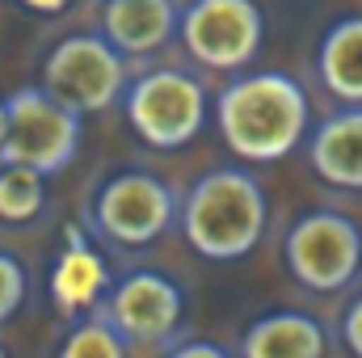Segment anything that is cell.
Segmentation results:
<instances>
[{"label": "cell", "mask_w": 362, "mask_h": 358, "mask_svg": "<svg viewBox=\"0 0 362 358\" xmlns=\"http://www.w3.org/2000/svg\"><path fill=\"white\" fill-rule=\"evenodd\" d=\"M215 127L236 161L274 165L308 139L312 105L303 85L286 72H240L215 97Z\"/></svg>", "instance_id": "cell-1"}, {"label": "cell", "mask_w": 362, "mask_h": 358, "mask_svg": "<svg viewBox=\"0 0 362 358\" xmlns=\"http://www.w3.org/2000/svg\"><path fill=\"white\" fill-rule=\"evenodd\" d=\"M270 224V202L249 169H211L181 198V236L206 262L249 258Z\"/></svg>", "instance_id": "cell-2"}, {"label": "cell", "mask_w": 362, "mask_h": 358, "mask_svg": "<svg viewBox=\"0 0 362 358\" xmlns=\"http://www.w3.org/2000/svg\"><path fill=\"white\" fill-rule=\"evenodd\" d=\"M181 215L173 185L148 169H118L97 185L89 202L93 232L118 249H144L160 241Z\"/></svg>", "instance_id": "cell-3"}, {"label": "cell", "mask_w": 362, "mask_h": 358, "mask_svg": "<svg viewBox=\"0 0 362 358\" xmlns=\"http://www.w3.org/2000/svg\"><path fill=\"white\" fill-rule=\"evenodd\" d=\"M8 131L0 139V165H30L47 178L64 173L81 152V110L64 105L59 97L30 85L4 97Z\"/></svg>", "instance_id": "cell-4"}, {"label": "cell", "mask_w": 362, "mask_h": 358, "mask_svg": "<svg viewBox=\"0 0 362 358\" xmlns=\"http://www.w3.org/2000/svg\"><path fill=\"white\" fill-rule=\"evenodd\" d=\"M122 114L131 131L160 152L185 148L206 122V89L185 68H152L122 93Z\"/></svg>", "instance_id": "cell-5"}, {"label": "cell", "mask_w": 362, "mask_h": 358, "mask_svg": "<svg viewBox=\"0 0 362 358\" xmlns=\"http://www.w3.org/2000/svg\"><path fill=\"white\" fill-rule=\"evenodd\" d=\"M131 85L127 55L105 34H68L42 59V89L81 114H101Z\"/></svg>", "instance_id": "cell-6"}, {"label": "cell", "mask_w": 362, "mask_h": 358, "mask_svg": "<svg viewBox=\"0 0 362 358\" xmlns=\"http://www.w3.org/2000/svg\"><path fill=\"white\" fill-rule=\"evenodd\" d=\"M291 278L316 295L346 291L362 270V228L341 211H308L282 241Z\"/></svg>", "instance_id": "cell-7"}, {"label": "cell", "mask_w": 362, "mask_h": 358, "mask_svg": "<svg viewBox=\"0 0 362 358\" xmlns=\"http://www.w3.org/2000/svg\"><path fill=\"white\" fill-rule=\"evenodd\" d=\"M181 47L211 72H245L266 42L257 0H194L177 21Z\"/></svg>", "instance_id": "cell-8"}, {"label": "cell", "mask_w": 362, "mask_h": 358, "mask_svg": "<svg viewBox=\"0 0 362 358\" xmlns=\"http://www.w3.org/2000/svg\"><path fill=\"white\" fill-rule=\"evenodd\" d=\"M97 308L114 321V329L131 342V350H169L185 316V295L160 270H131L118 282H110Z\"/></svg>", "instance_id": "cell-9"}, {"label": "cell", "mask_w": 362, "mask_h": 358, "mask_svg": "<svg viewBox=\"0 0 362 358\" xmlns=\"http://www.w3.org/2000/svg\"><path fill=\"white\" fill-rule=\"evenodd\" d=\"M177 0H101V34L127 59L165 51L177 34Z\"/></svg>", "instance_id": "cell-10"}, {"label": "cell", "mask_w": 362, "mask_h": 358, "mask_svg": "<svg viewBox=\"0 0 362 358\" xmlns=\"http://www.w3.org/2000/svg\"><path fill=\"white\" fill-rule=\"evenodd\" d=\"M308 165L333 190H362V105H341L308 131Z\"/></svg>", "instance_id": "cell-11"}, {"label": "cell", "mask_w": 362, "mask_h": 358, "mask_svg": "<svg viewBox=\"0 0 362 358\" xmlns=\"http://www.w3.org/2000/svg\"><path fill=\"white\" fill-rule=\"evenodd\" d=\"M110 282H114V278H110L105 258L93 249L89 236H85L81 228H68V249L59 253V262L51 270V299H55V312L68 316V321L85 316V312H93V308L105 299Z\"/></svg>", "instance_id": "cell-12"}, {"label": "cell", "mask_w": 362, "mask_h": 358, "mask_svg": "<svg viewBox=\"0 0 362 358\" xmlns=\"http://www.w3.org/2000/svg\"><path fill=\"white\" fill-rule=\"evenodd\" d=\"M333 350L329 333L316 316L308 312H270L257 316L245 333L236 354L245 358H325Z\"/></svg>", "instance_id": "cell-13"}, {"label": "cell", "mask_w": 362, "mask_h": 358, "mask_svg": "<svg viewBox=\"0 0 362 358\" xmlns=\"http://www.w3.org/2000/svg\"><path fill=\"white\" fill-rule=\"evenodd\" d=\"M320 85L341 105H362V17H341L316 47Z\"/></svg>", "instance_id": "cell-14"}, {"label": "cell", "mask_w": 362, "mask_h": 358, "mask_svg": "<svg viewBox=\"0 0 362 358\" xmlns=\"http://www.w3.org/2000/svg\"><path fill=\"white\" fill-rule=\"evenodd\" d=\"M47 207V173L30 165H0V224L21 228Z\"/></svg>", "instance_id": "cell-15"}, {"label": "cell", "mask_w": 362, "mask_h": 358, "mask_svg": "<svg viewBox=\"0 0 362 358\" xmlns=\"http://www.w3.org/2000/svg\"><path fill=\"white\" fill-rule=\"evenodd\" d=\"M59 354L64 358H127V354H135V350H131V342L114 329V321H110L101 308H93V312H85V316L72 321L68 337L59 342Z\"/></svg>", "instance_id": "cell-16"}, {"label": "cell", "mask_w": 362, "mask_h": 358, "mask_svg": "<svg viewBox=\"0 0 362 358\" xmlns=\"http://www.w3.org/2000/svg\"><path fill=\"white\" fill-rule=\"evenodd\" d=\"M25 291H30V278H25V266L0 249V325L13 321L25 304Z\"/></svg>", "instance_id": "cell-17"}, {"label": "cell", "mask_w": 362, "mask_h": 358, "mask_svg": "<svg viewBox=\"0 0 362 358\" xmlns=\"http://www.w3.org/2000/svg\"><path fill=\"white\" fill-rule=\"evenodd\" d=\"M341 346L362 358V295H354L350 308L341 312Z\"/></svg>", "instance_id": "cell-18"}, {"label": "cell", "mask_w": 362, "mask_h": 358, "mask_svg": "<svg viewBox=\"0 0 362 358\" xmlns=\"http://www.w3.org/2000/svg\"><path fill=\"white\" fill-rule=\"evenodd\" d=\"M165 354H173V358H223V354H232V350L219 346V342H206V337H189V342H169Z\"/></svg>", "instance_id": "cell-19"}, {"label": "cell", "mask_w": 362, "mask_h": 358, "mask_svg": "<svg viewBox=\"0 0 362 358\" xmlns=\"http://www.w3.org/2000/svg\"><path fill=\"white\" fill-rule=\"evenodd\" d=\"M25 8H34V13H64L72 0H21Z\"/></svg>", "instance_id": "cell-20"}, {"label": "cell", "mask_w": 362, "mask_h": 358, "mask_svg": "<svg viewBox=\"0 0 362 358\" xmlns=\"http://www.w3.org/2000/svg\"><path fill=\"white\" fill-rule=\"evenodd\" d=\"M4 131H8V105H4V97H0V139H4Z\"/></svg>", "instance_id": "cell-21"}, {"label": "cell", "mask_w": 362, "mask_h": 358, "mask_svg": "<svg viewBox=\"0 0 362 358\" xmlns=\"http://www.w3.org/2000/svg\"><path fill=\"white\" fill-rule=\"evenodd\" d=\"M0 358H4V342H0Z\"/></svg>", "instance_id": "cell-22"}]
</instances>
